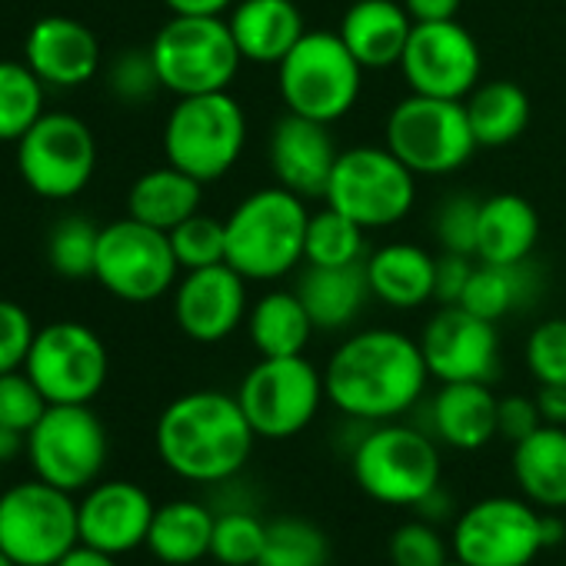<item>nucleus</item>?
Returning <instances> with one entry per match:
<instances>
[{
  "label": "nucleus",
  "instance_id": "603ef678",
  "mask_svg": "<svg viewBox=\"0 0 566 566\" xmlns=\"http://www.w3.org/2000/svg\"><path fill=\"white\" fill-rule=\"evenodd\" d=\"M536 407L543 423L566 427V387H539L536 390Z\"/></svg>",
  "mask_w": 566,
  "mask_h": 566
},
{
  "label": "nucleus",
  "instance_id": "5fc2aeb1",
  "mask_svg": "<svg viewBox=\"0 0 566 566\" xmlns=\"http://www.w3.org/2000/svg\"><path fill=\"white\" fill-rule=\"evenodd\" d=\"M417 510L423 513V520H427V523H440V520L450 513V496L443 493V486H437L430 496H423V500L417 503Z\"/></svg>",
  "mask_w": 566,
  "mask_h": 566
},
{
  "label": "nucleus",
  "instance_id": "412c9836",
  "mask_svg": "<svg viewBox=\"0 0 566 566\" xmlns=\"http://www.w3.org/2000/svg\"><path fill=\"white\" fill-rule=\"evenodd\" d=\"M154 510L157 506L150 503L144 486L130 480H107L77 503L81 543L114 556L130 553L140 543H147Z\"/></svg>",
  "mask_w": 566,
  "mask_h": 566
},
{
  "label": "nucleus",
  "instance_id": "6e6d98bb",
  "mask_svg": "<svg viewBox=\"0 0 566 566\" xmlns=\"http://www.w3.org/2000/svg\"><path fill=\"white\" fill-rule=\"evenodd\" d=\"M24 437H28V433L14 430V427H8V423H0V463L14 460V457L21 453V447H28Z\"/></svg>",
  "mask_w": 566,
  "mask_h": 566
},
{
  "label": "nucleus",
  "instance_id": "2eb2a0df",
  "mask_svg": "<svg viewBox=\"0 0 566 566\" xmlns=\"http://www.w3.org/2000/svg\"><path fill=\"white\" fill-rule=\"evenodd\" d=\"M18 170L44 200L77 197L97 170V140L74 114H44L18 140Z\"/></svg>",
  "mask_w": 566,
  "mask_h": 566
},
{
  "label": "nucleus",
  "instance_id": "6ab92c4d",
  "mask_svg": "<svg viewBox=\"0 0 566 566\" xmlns=\"http://www.w3.org/2000/svg\"><path fill=\"white\" fill-rule=\"evenodd\" d=\"M247 276L230 263L184 270L174 287V321L193 344H223L233 337L250 314Z\"/></svg>",
  "mask_w": 566,
  "mask_h": 566
},
{
  "label": "nucleus",
  "instance_id": "7c9ffc66",
  "mask_svg": "<svg viewBox=\"0 0 566 566\" xmlns=\"http://www.w3.org/2000/svg\"><path fill=\"white\" fill-rule=\"evenodd\" d=\"M243 327L260 357H297L317 331L297 291H266L256 297Z\"/></svg>",
  "mask_w": 566,
  "mask_h": 566
},
{
  "label": "nucleus",
  "instance_id": "8fccbe9b",
  "mask_svg": "<svg viewBox=\"0 0 566 566\" xmlns=\"http://www.w3.org/2000/svg\"><path fill=\"white\" fill-rule=\"evenodd\" d=\"M413 24H433V21H457L463 0H400Z\"/></svg>",
  "mask_w": 566,
  "mask_h": 566
},
{
  "label": "nucleus",
  "instance_id": "bf43d9fd",
  "mask_svg": "<svg viewBox=\"0 0 566 566\" xmlns=\"http://www.w3.org/2000/svg\"><path fill=\"white\" fill-rule=\"evenodd\" d=\"M443 566H467V563H460V559H450V563H443Z\"/></svg>",
  "mask_w": 566,
  "mask_h": 566
},
{
  "label": "nucleus",
  "instance_id": "3c124183",
  "mask_svg": "<svg viewBox=\"0 0 566 566\" xmlns=\"http://www.w3.org/2000/svg\"><path fill=\"white\" fill-rule=\"evenodd\" d=\"M170 14H197V18H227L237 0H164Z\"/></svg>",
  "mask_w": 566,
  "mask_h": 566
},
{
  "label": "nucleus",
  "instance_id": "f8f14e48",
  "mask_svg": "<svg viewBox=\"0 0 566 566\" xmlns=\"http://www.w3.org/2000/svg\"><path fill=\"white\" fill-rule=\"evenodd\" d=\"M180 263L170 237L134 217L101 227L94 280L124 304H154L177 287Z\"/></svg>",
  "mask_w": 566,
  "mask_h": 566
},
{
  "label": "nucleus",
  "instance_id": "a19ab883",
  "mask_svg": "<svg viewBox=\"0 0 566 566\" xmlns=\"http://www.w3.org/2000/svg\"><path fill=\"white\" fill-rule=\"evenodd\" d=\"M523 360L539 387H566V317L536 324L526 337Z\"/></svg>",
  "mask_w": 566,
  "mask_h": 566
},
{
  "label": "nucleus",
  "instance_id": "f3484780",
  "mask_svg": "<svg viewBox=\"0 0 566 566\" xmlns=\"http://www.w3.org/2000/svg\"><path fill=\"white\" fill-rule=\"evenodd\" d=\"M400 74L410 94L467 101L483 81V54L476 38L460 21L413 24L400 57Z\"/></svg>",
  "mask_w": 566,
  "mask_h": 566
},
{
  "label": "nucleus",
  "instance_id": "4be33fe9",
  "mask_svg": "<svg viewBox=\"0 0 566 566\" xmlns=\"http://www.w3.org/2000/svg\"><path fill=\"white\" fill-rule=\"evenodd\" d=\"M24 61L44 84L81 87L101 71V41L74 18L48 14L28 31Z\"/></svg>",
  "mask_w": 566,
  "mask_h": 566
},
{
  "label": "nucleus",
  "instance_id": "393cba45",
  "mask_svg": "<svg viewBox=\"0 0 566 566\" xmlns=\"http://www.w3.org/2000/svg\"><path fill=\"white\" fill-rule=\"evenodd\" d=\"M370 294L394 311H420L433 301L437 256L410 240H394L367 253L364 260Z\"/></svg>",
  "mask_w": 566,
  "mask_h": 566
},
{
  "label": "nucleus",
  "instance_id": "ea45409f",
  "mask_svg": "<svg viewBox=\"0 0 566 566\" xmlns=\"http://www.w3.org/2000/svg\"><path fill=\"white\" fill-rule=\"evenodd\" d=\"M266 543V523L247 510L220 513L213 523L210 556L223 566H256Z\"/></svg>",
  "mask_w": 566,
  "mask_h": 566
},
{
  "label": "nucleus",
  "instance_id": "ddd939ff",
  "mask_svg": "<svg viewBox=\"0 0 566 566\" xmlns=\"http://www.w3.org/2000/svg\"><path fill=\"white\" fill-rule=\"evenodd\" d=\"M543 513L526 496H483L453 523V556L467 566H530L543 546Z\"/></svg>",
  "mask_w": 566,
  "mask_h": 566
},
{
  "label": "nucleus",
  "instance_id": "72a5a7b5",
  "mask_svg": "<svg viewBox=\"0 0 566 566\" xmlns=\"http://www.w3.org/2000/svg\"><path fill=\"white\" fill-rule=\"evenodd\" d=\"M480 147H510L530 127V97L516 81H480L463 101Z\"/></svg>",
  "mask_w": 566,
  "mask_h": 566
},
{
  "label": "nucleus",
  "instance_id": "13d9d810",
  "mask_svg": "<svg viewBox=\"0 0 566 566\" xmlns=\"http://www.w3.org/2000/svg\"><path fill=\"white\" fill-rule=\"evenodd\" d=\"M0 566H18V563H14V559H11V556L4 553V549H0Z\"/></svg>",
  "mask_w": 566,
  "mask_h": 566
},
{
  "label": "nucleus",
  "instance_id": "37998d69",
  "mask_svg": "<svg viewBox=\"0 0 566 566\" xmlns=\"http://www.w3.org/2000/svg\"><path fill=\"white\" fill-rule=\"evenodd\" d=\"M107 91L120 104H144L157 91H164L160 74H157L154 57H150V48L147 51H124V54H117V61L107 67Z\"/></svg>",
  "mask_w": 566,
  "mask_h": 566
},
{
  "label": "nucleus",
  "instance_id": "a18cd8bd",
  "mask_svg": "<svg viewBox=\"0 0 566 566\" xmlns=\"http://www.w3.org/2000/svg\"><path fill=\"white\" fill-rule=\"evenodd\" d=\"M390 563L394 566H443L447 559V543L437 533L433 523L417 520V523H403L390 533L387 543Z\"/></svg>",
  "mask_w": 566,
  "mask_h": 566
},
{
  "label": "nucleus",
  "instance_id": "c9c22d12",
  "mask_svg": "<svg viewBox=\"0 0 566 566\" xmlns=\"http://www.w3.org/2000/svg\"><path fill=\"white\" fill-rule=\"evenodd\" d=\"M44 114V81L28 61H0V144H18Z\"/></svg>",
  "mask_w": 566,
  "mask_h": 566
},
{
  "label": "nucleus",
  "instance_id": "58836bf2",
  "mask_svg": "<svg viewBox=\"0 0 566 566\" xmlns=\"http://www.w3.org/2000/svg\"><path fill=\"white\" fill-rule=\"evenodd\" d=\"M167 237H170L180 270L227 263V227H223V220H217L203 210H197L193 217L177 223Z\"/></svg>",
  "mask_w": 566,
  "mask_h": 566
},
{
  "label": "nucleus",
  "instance_id": "6e6552de",
  "mask_svg": "<svg viewBox=\"0 0 566 566\" xmlns=\"http://www.w3.org/2000/svg\"><path fill=\"white\" fill-rule=\"evenodd\" d=\"M324 203L364 230H390L403 223L417 203V174L387 144L350 147L340 150L334 164Z\"/></svg>",
  "mask_w": 566,
  "mask_h": 566
},
{
  "label": "nucleus",
  "instance_id": "4468645a",
  "mask_svg": "<svg viewBox=\"0 0 566 566\" xmlns=\"http://www.w3.org/2000/svg\"><path fill=\"white\" fill-rule=\"evenodd\" d=\"M38 480L67 493L91 486L107 463V430L87 403H51L28 433Z\"/></svg>",
  "mask_w": 566,
  "mask_h": 566
},
{
  "label": "nucleus",
  "instance_id": "473e14b6",
  "mask_svg": "<svg viewBox=\"0 0 566 566\" xmlns=\"http://www.w3.org/2000/svg\"><path fill=\"white\" fill-rule=\"evenodd\" d=\"M213 523L217 516L193 500H174L154 510L147 546L160 563L170 566H187L203 556H210V539H213Z\"/></svg>",
  "mask_w": 566,
  "mask_h": 566
},
{
  "label": "nucleus",
  "instance_id": "cd10ccee",
  "mask_svg": "<svg viewBox=\"0 0 566 566\" xmlns=\"http://www.w3.org/2000/svg\"><path fill=\"white\" fill-rule=\"evenodd\" d=\"M539 240V213L520 193H493L480 203L476 260L526 263Z\"/></svg>",
  "mask_w": 566,
  "mask_h": 566
},
{
  "label": "nucleus",
  "instance_id": "e433bc0d",
  "mask_svg": "<svg viewBox=\"0 0 566 566\" xmlns=\"http://www.w3.org/2000/svg\"><path fill=\"white\" fill-rule=\"evenodd\" d=\"M331 539L304 516H280L266 523V543L256 566H327Z\"/></svg>",
  "mask_w": 566,
  "mask_h": 566
},
{
  "label": "nucleus",
  "instance_id": "9d476101",
  "mask_svg": "<svg viewBox=\"0 0 566 566\" xmlns=\"http://www.w3.org/2000/svg\"><path fill=\"white\" fill-rule=\"evenodd\" d=\"M237 400L263 440H291L304 433L327 400L324 374L304 357H260L240 380Z\"/></svg>",
  "mask_w": 566,
  "mask_h": 566
},
{
  "label": "nucleus",
  "instance_id": "bb28decb",
  "mask_svg": "<svg viewBox=\"0 0 566 566\" xmlns=\"http://www.w3.org/2000/svg\"><path fill=\"white\" fill-rule=\"evenodd\" d=\"M496 403L500 397L490 390V384H440L430 400L433 440L463 453L483 450L496 437Z\"/></svg>",
  "mask_w": 566,
  "mask_h": 566
},
{
  "label": "nucleus",
  "instance_id": "c85d7f7f",
  "mask_svg": "<svg viewBox=\"0 0 566 566\" xmlns=\"http://www.w3.org/2000/svg\"><path fill=\"white\" fill-rule=\"evenodd\" d=\"M513 480L539 510H566V427L543 423L513 443Z\"/></svg>",
  "mask_w": 566,
  "mask_h": 566
},
{
  "label": "nucleus",
  "instance_id": "f257e3e1",
  "mask_svg": "<svg viewBox=\"0 0 566 566\" xmlns=\"http://www.w3.org/2000/svg\"><path fill=\"white\" fill-rule=\"evenodd\" d=\"M430 384L420 340L370 327L350 334L324 367L327 400L350 420L387 423L410 413Z\"/></svg>",
  "mask_w": 566,
  "mask_h": 566
},
{
  "label": "nucleus",
  "instance_id": "79ce46f5",
  "mask_svg": "<svg viewBox=\"0 0 566 566\" xmlns=\"http://www.w3.org/2000/svg\"><path fill=\"white\" fill-rule=\"evenodd\" d=\"M480 203L470 193H450L440 200L433 213V237L447 253L476 256V230H480Z\"/></svg>",
  "mask_w": 566,
  "mask_h": 566
},
{
  "label": "nucleus",
  "instance_id": "0eeeda50",
  "mask_svg": "<svg viewBox=\"0 0 566 566\" xmlns=\"http://www.w3.org/2000/svg\"><path fill=\"white\" fill-rule=\"evenodd\" d=\"M357 486L387 506H417L440 486V450L430 433L387 420L374 423L350 453Z\"/></svg>",
  "mask_w": 566,
  "mask_h": 566
},
{
  "label": "nucleus",
  "instance_id": "7ed1b4c3",
  "mask_svg": "<svg viewBox=\"0 0 566 566\" xmlns=\"http://www.w3.org/2000/svg\"><path fill=\"white\" fill-rule=\"evenodd\" d=\"M307 200L273 187H256L227 217V263L250 283H273L304 266Z\"/></svg>",
  "mask_w": 566,
  "mask_h": 566
},
{
  "label": "nucleus",
  "instance_id": "2f4dec72",
  "mask_svg": "<svg viewBox=\"0 0 566 566\" xmlns=\"http://www.w3.org/2000/svg\"><path fill=\"white\" fill-rule=\"evenodd\" d=\"M539 291H543V280L530 260L526 263H480L476 260L473 280L460 307L500 324L503 317L533 307L539 301Z\"/></svg>",
  "mask_w": 566,
  "mask_h": 566
},
{
  "label": "nucleus",
  "instance_id": "4d7b16f0",
  "mask_svg": "<svg viewBox=\"0 0 566 566\" xmlns=\"http://www.w3.org/2000/svg\"><path fill=\"white\" fill-rule=\"evenodd\" d=\"M539 526H543V546H546V549H553V546H559V543L566 539V526H563V520L556 516V510H546Z\"/></svg>",
  "mask_w": 566,
  "mask_h": 566
},
{
  "label": "nucleus",
  "instance_id": "4c0bfd02",
  "mask_svg": "<svg viewBox=\"0 0 566 566\" xmlns=\"http://www.w3.org/2000/svg\"><path fill=\"white\" fill-rule=\"evenodd\" d=\"M97 240L101 227H94L87 217H64L54 223L48 237V263L64 280H87L97 266Z\"/></svg>",
  "mask_w": 566,
  "mask_h": 566
},
{
  "label": "nucleus",
  "instance_id": "f03ea898",
  "mask_svg": "<svg viewBox=\"0 0 566 566\" xmlns=\"http://www.w3.org/2000/svg\"><path fill=\"white\" fill-rule=\"evenodd\" d=\"M154 440L164 467L180 480L220 483L247 467L256 433L237 394L190 390L164 407Z\"/></svg>",
  "mask_w": 566,
  "mask_h": 566
},
{
  "label": "nucleus",
  "instance_id": "39448f33",
  "mask_svg": "<svg viewBox=\"0 0 566 566\" xmlns=\"http://www.w3.org/2000/svg\"><path fill=\"white\" fill-rule=\"evenodd\" d=\"M247 147V114L230 91L177 97L164 120V157L200 184L223 180Z\"/></svg>",
  "mask_w": 566,
  "mask_h": 566
},
{
  "label": "nucleus",
  "instance_id": "dca6fc26",
  "mask_svg": "<svg viewBox=\"0 0 566 566\" xmlns=\"http://www.w3.org/2000/svg\"><path fill=\"white\" fill-rule=\"evenodd\" d=\"M24 370L48 403H91L111 370L104 340L81 321H57L38 331Z\"/></svg>",
  "mask_w": 566,
  "mask_h": 566
},
{
  "label": "nucleus",
  "instance_id": "aec40b11",
  "mask_svg": "<svg viewBox=\"0 0 566 566\" xmlns=\"http://www.w3.org/2000/svg\"><path fill=\"white\" fill-rule=\"evenodd\" d=\"M340 150L331 137V127L301 114H283L266 140V160L273 180L304 200H324L327 180L334 174Z\"/></svg>",
  "mask_w": 566,
  "mask_h": 566
},
{
  "label": "nucleus",
  "instance_id": "b1692460",
  "mask_svg": "<svg viewBox=\"0 0 566 566\" xmlns=\"http://www.w3.org/2000/svg\"><path fill=\"white\" fill-rule=\"evenodd\" d=\"M337 34L364 64V71H390L400 67L413 34V18L400 0H350Z\"/></svg>",
  "mask_w": 566,
  "mask_h": 566
},
{
  "label": "nucleus",
  "instance_id": "1a4fd4ad",
  "mask_svg": "<svg viewBox=\"0 0 566 566\" xmlns=\"http://www.w3.org/2000/svg\"><path fill=\"white\" fill-rule=\"evenodd\" d=\"M384 137L417 177H450L480 150L463 101L423 94H407L394 104Z\"/></svg>",
  "mask_w": 566,
  "mask_h": 566
},
{
  "label": "nucleus",
  "instance_id": "a878e982",
  "mask_svg": "<svg viewBox=\"0 0 566 566\" xmlns=\"http://www.w3.org/2000/svg\"><path fill=\"white\" fill-rule=\"evenodd\" d=\"M297 297L304 301L317 331L337 334L357 324L364 307L374 301L364 263L350 266H317L304 263L297 276Z\"/></svg>",
  "mask_w": 566,
  "mask_h": 566
},
{
  "label": "nucleus",
  "instance_id": "c03bdc74",
  "mask_svg": "<svg viewBox=\"0 0 566 566\" xmlns=\"http://www.w3.org/2000/svg\"><path fill=\"white\" fill-rule=\"evenodd\" d=\"M48 407H51L48 397L41 394V387L31 380L28 370L0 374V423L31 433Z\"/></svg>",
  "mask_w": 566,
  "mask_h": 566
},
{
  "label": "nucleus",
  "instance_id": "49530a36",
  "mask_svg": "<svg viewBox=\"0 0 566 566\" xmlns=\"http://www.w3.org/2000/svg\"><path fill=\"white\" fill-rule=\"evenodd\" d=\"M34 337L38 331H34L31 314L21 304L0 297V374L21 370L28 364Z\"/></svg>",
  "mask_w": 566,
  "mask_h": 566
},
{
  "label": "nucleus",
  "instance_id": "864d4df0",
  "mask_svg": "<svg viewBox=\"0 0 566 566\" xmlns=\"http://www.w3.org/2000/svg\"><path fill=\"white\" fill-rule=\"evenodd\" d=\"M57 566H117V556L114 553H104L97 546H87V543H77L71 553H64L57 559Z\"/></svg>",
  "mask_w": 566,
  "mask_h": 566
},
{
  "label": "nucleus",
  "instance_id": "c756f323",
  "mask_svg": "<svg viewBox=\"0 0 566 566\" xmlns=\"http://www.w3.org/2000/svg\"><path fill=\"white\" fill-rule=\"evenodd\" d=\"M203 200V184L174 164L140 174L127 190V217L170 233L177 223L193 217Z\"/></svg>",
  "mask_w": 566,
  "mask_h": 566
},
{
  "label": "nucleus",
  "instance_id": "de8ad7c7",
  "mask_svg": "<svg viewBox=\"0 0 566 566\" xmlns=\"http://www.w3.org/2000/svg\"><path fill=\"white\" fill-rule=\"evenodd\" d=\"M476 270V256L467 253H440L437 256V276H433V301L440 307H453L467 297V287Z\"/></svg>",
  "mask_w": 566,
  "mask_h": 566
},
{
  "label": "nucleus",
  "instance_id": "20e7f679",
  "mask_svg": "<svg viewBox=\"0 0 566 566\" xmlns=\"http://www.w3.org/2000/svg\"><path fill=\"white\" fill-rule=\"evenodd\" d=\"M364 64L337 31H307L276 64V91L291 114L337 124L364 94Z\"/></svg>",
  "mask_w": 566,
  "mask_h": 566
},
{
  "label": "nucleus",
  "instance_id": "5701e85b",
  "mask_svg": "<svg viewBox=\"0 0 566 566\" xmlns=\"http://www.w3.org/2000/svg\"><path fill=\"white\" fill-rule=\"evenodd\" d=\"M227 24L243 64L256 67H276L307 34L304 14L294 0H237Z\"/></svg>",
  "mask_w": 566,
  "mask_h": 566
},
{
  "label": "nucleus",
  "instance_id": "f704fd0d",
  "mask_svg": "<svg viewBox=\"0 0 566 566\" xmlns=\"http://www.w3.org/2000/svg\"><path fill=\"white\" fill-rule=\"evenodd\" d=\"M367 233L360 223L344 217L340 210L327 207L311 213L307 220V243H304V263L317 266H350L367 260Z\"/></svg>",
  "mask_w": 566,
  "mask_h": 566
},
{
  "label": "nucleus",
  "instance_id": "9b49d317",
  "mask_svg": "<svg viewBox=\"0 0 566 566\" xmlns=\"http://www.w3.org/2000/svg\"><path fill=\"white\" fill-rule=\"evenodd\" d=\"M77 543L81 516L67 490L31 480L0 493V549L18 566H57Z\"/></svg>",
  "mask_w": 566,
  "mask_h": 566
},
{
  "label": "nucleus",
  "instance_id": "09e8293b",
  "mask_svg": "<svg viewBox=\"0 0 566 566\" xmlns=\"http://www.w3.org/2000/svg\"><path fill=\"white\" fill-rule=\"evenodd\" d=\"M539 427H543V417H539L536 397H523V394L500 397V403H496V437H503L510 443H520Z\"/></svg>",
  "mask_w": 566,
  "mask_h": 566
},
{
  "label": "nucleus",
  "instance_id": "423d86ee",
  "mask_svg": "<svg viewBox=\"0 0 566 566\" xmlns=\"http://www.w3.org/2000/svg\"><path fill=\"white\" fill-rule=\"evenodd\" d=\"M150 57L164 91L174 97L230 91L243 67L227 18L197 14H170L150 41Z\"/></svg>",
  "mask_w": 566,
  "mask_h": 566
},
{
  "label": "nucleus",
  "instance_id": "a211bd4d",
  "mask_svg": "<svg viewBox=\"0 0 566 566\" xmlns=\"http://www.w3.org/2000/svg\"><path fill=\"white\" fill-rule=\"evenodd\" d=\"M420 350L437 384H490L500 374V331L493 321L453 304L440 307L423 334Z\"/></svg>",
  "mask_w": 566,
  "mask_h": 566
}]
</instances>
